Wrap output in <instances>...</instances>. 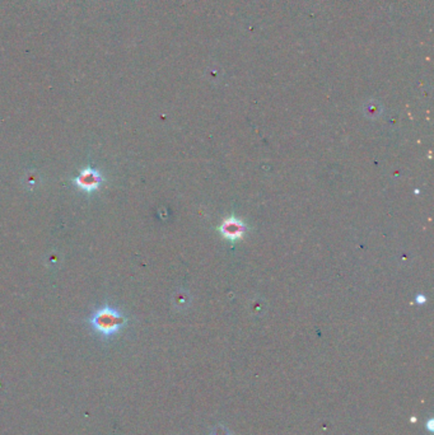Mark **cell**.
I'll return each instance as SVG.
<instances>
[{"label": "cell", "mask_w": 434, "mask_h": 435, "mask_svg": "<svg viewBox=\"0 0 434 435\" xmlns=\"http://www.w3.org/2000/svg\"><path fill=\"white\" fill-rule=\"evenodd\" d=\"M89 323L96 332L100 333L102 337L108 339L117 335L121 328L126 326L127 320L116 308L105 306L92 314Z\"/></svg>", "instance_id": "cell-1"}, {"label": "cell", "mask_w": 434, "mask_h": 435, "mask_svg": "<svg viewBox=\"0 0 434 435\" xmlns=\"http://www.w3.org/2000/svg\"><path fill=\"white\" fill-rule=\"evenodd\" d=\"M103 182H105L103 176L100 173V171H97L93 167L83 168L74 178V183L78 186V188L86 191L88 193L97 191Z\"/></svg>", "instance_id": "cell-2"}, {"label": "cell", "mask_w": 434, "mask_h": 435, "mask_svg": "<svg viewBox=\"0 0 434 435\" xmlns=\"http://www.w3.org/2000/svg\"><path fill=\"white\" fill-rule=\"evenodd\" d=\"M211 435H231V432L226 426H223V425H219V426L214 427L213 431H211Z\"/></svg>", "instance_id": "cell-3"}, {"label": "cell", "mask_w": 434, "mask_h": 435, "mask_svg": "<svg viewBox=\"0 0 434 435\" xmlns=\"http://www.w3.org/2000/svg\"><path fill=\"white\" fill-rule=\"evenodd\" d=\"M426 427H428L429 431H433V430H434V427H433V419L429 420V421H428V425H426Z\"/></svg>", "instance_id": "cell-4"}]
</instances>
